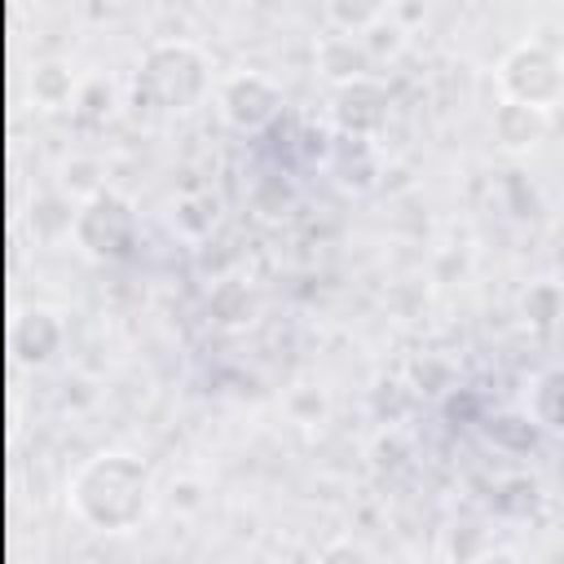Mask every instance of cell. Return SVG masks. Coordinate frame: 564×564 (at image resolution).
<instances>
[{
	"instance_id": "1",
	"label": "cell",
	"mask_w": 564,
	"mask_h": 564,
	"mask_svg": "<svg viewBox=\"0 0 564 564\" xmlns=\"http://www.w3.org/2000/svg\"><path fill=\"white\" fill-rule=\"evenodd\" d=\"M66 507L93 533H132L154 507V476L137 454L101 449L75 467Z\"/></svg>"
},
{
	"instance_id": "2",
	"label": "cell",
	"mask_w": 564,
	"mask_h": 564,
	"mask_svg": "<svg viewBox=\"0 0 564 564\" xmlns=\"http://www.w3.org/2000/svg\"><path fill=\"white\" fill-rule=\"evenodd\" d=\"M132 93L154 115H189L212 93V57L203 53V44L181 40V35L154 40L137 57Z\"/></svg>"
},
{
	"instance_id": "3",
	"label": "cell",
	"mask_w": 564,
	"mask_h": 564,
	"mask_svg": "<svg viewBox=\"0 0 564 564\" xmlns=\"http://www.w3.org/2000/svg\"><path fill=\"white\" fill-rule=\"evenodd\" d=\"M498 97L533 110H555L564 97V57L546 40H516L498 57Z\"/></svg>"
},
{
	"instance_id": "4",
	"label": "cell",
	"mask_w": 564,
	"mask_h": 564,
	"mask_svg": "<svg viewBox=\"0 0 564 564\" xmlns=\"http://www.w3.org/2000/svg\"><path fill=\"white\" fill-rule=\"evenodd\" d=\"M70 242L84 260L115 264L137 247V203L123 189H101L75 207Z\"/></svg>"
},
{
	"instance_id": "5",
	"label": "cell",
	"mask_w": 564,
	"mask_h": 564,
	"mask_svg": "<svg viewBox=\"0 0 564 564\" xmlns=\"http://www.w3.org/2000/svg\"><path fill=\"white\" fill-rule=\"evenodd\" d=\"M216 110L234 132L256 137L282 115V84L264 70H234L216 88Z\"/></svg>"
},
{
	"instance_id": "6",
	"label": "cell",
	"mask_w": 564,
	"mask_h": 564,
	"mask_svg": "<svg viewBox=\"0 0 564 564\" xmlns=\"http://www.w3.org/2000/svg\"><path fill=\"white\" fill-rule=\"evenodd\" d=\"M388 106H392V93L379 75H361L352 84L330 88V123L348 141H370L388 123Z\"/></svg>"
},
{
	"instance_id": "7",
	"label": "cell",
	"mask_w": 564,
	"mask_h": 564,
	"mask_svg": "<svg viewBox=\"0 0 564 564\" xmlns=\"http://www.w3.org/2000/svg\"><path fill=\"white\" fill-rule=\"evenodd\" d=\"M66 344V322L44 308V304H31L22 313H13L9 322V348L18 352V361L26 366H48Z\"/></svg>"
},
{
	"instance_id": "8",
	"label": "cell",
	"mask_w": 564,
	"mask_h": 564,
	"mask_svg": "<svg viewBox=\"0 0 564 564\" xmlns=\"http://www.w3.org/2000/svg\"><path fill=\"white\" fill-rule=\"evenodd\" d=\"M546 132H551V110H533V106L498 97V106L489 115V137L502 154H529L546 141Z\"/></svg>"
},
{
	"instance_id": "9",
	"label": "cell",
	"mask_w": 564,
	"mask_h": 564,
	"mask_svg": "<svg viewBox=\"0 0 564 564\" xmlns=\"http://www.w3.org/2000/svg\"><path fill=\"white\" fill-rule=\"evenodd\" d=\"M84 79L66 57H40L26 75V93L40 110H66V106H79V93H84Z\"/></svg>"
},
{
	"instance_id": "10",
	"label": "cell",
	"mask_w": 564,
	"mask_h": 564,
	"mask_svg": "<svg viewBox=\"0 0 564 564\" xmlns=\"http://www.w3.org/2000/svg\"><path fill=\"white\" fill-rule=\"evenodd\" d=\"M313 57H317V70H322V79H326L330 88L352 84V79H361V75H375V62H370L366 44H361L357 35H344V31L322 35L317 48H313Z\"/></svg>"
},
{
	"instance_id": "11",
	"label": "cell",
	"mask_w": 564,
	"mask_h": 564,
	"mask_svg": "<svg viewBox=\"0 0 564 564\" xmlns=\"http://www.w3.org/2000/svg\"><path fill=\"white\" fill-rule=\"evenodd\" d=\"M207 317L220 330H251L260 322V295L242 278H220L207 291Z\"/></svg>"
},
{
	"instance_id": "12",
	"label": "cell",
	"mask_w": 564,
	"mask_h": 564,
	"mask_svg": "<svg viewBox=\"0 0 564 564\" xmlns=\"http://www.w3.org/2000/svg\"><path fill=\"white\" fill-rule=\"evenodd\" d=\"M524 414L538 432L564 436V366H546L542 375H533L524 392Z\"/></svg>"
},
{
	"instance_id": "13",
	"label": "cell",
	"mask_w": 564,
	"mask_h": 564,
	"mask_svg": "<svg viewBox=\"0 0 564 564\" xmlns=\"http://www.w3.org/2000/svg\"><path fill=\"white\" fill-rule=\"evenodd\" d=\"M520 317L533 326V330H551L560 317H564V286L555 278H538L520 291Z\"/></svg>"
},
{
	"instance_id": "14",
	"label": "cell",
	"mask_w": 564,
	"mask_h": 564,
	"mask_svg": "<svg viewBox=\"0 0 564 564\" xmlns=\"http://www.w3.org/2000/svg\"><path fill=\"white\" fill-rule=\"evenodd\" d=\"M75 207H79V203H70L66 194H40V198L31 203V229H35V238H44V242L70 238V229H75Z\"/></svg>"
},
{
	"instance_id": "15",
	"label": "cell",
	"mask_w": 564,
	"mask_h": 564,
	"mask_svg": "<svg viewBox=\"0 0 564 564\" xmlns=\"http://www.w3.org/2000/svg\"><path fill=\"white\" fill-rule=\"evenodd\" d=\"M410 458H414V441H410V432H405L401 423L375 432V441H370V467H375L379 476H397V471H405Z\"/></svg>"
},
{
	"instance_id": "16",
	"label": "cell",
	"mask_w": 564,
	"mask_h": 564,
	"mask_svg": "<svg viewBox=\"0 0 564 564\" xmlns=\"http://www.w3.org/2000/svg\"><path fill=\"white\" fill-rule=\"evenodd\" d=\"M388 13V4H370V0H330L322 9V18L330 22V31H344V35H366L379 18Z\"/></svg>"
},
{
	"instance_id": "17",
	"label": "cell",
	"mask_w": 564,
	"mask_h": 564,
	"mask_svg": "<svg viewBox=\"0 0 564 564\" xmlns=\"http://www.w3.org/2000/svg\"><path fill=\"white\" fill-rule=\"evenodd\" d=\"M101 189H110V185H106V167H101L97 159L75 154V159H66V163H62V194H66V198L88 203V198H93V194H101Z\"/></svg>"
},
{
	"instance_id": "18",
	"label": "cell",
	"mask_w": 564,
	"mask_h": 564,
	"mask_svg": "<svg viewBox=\"0 0 564 564\" xmlns=\"http://www.w3.org/2000/svg\"><path fill=\"white\" fill-rule=\"evenodd\" d=\"M212 225H216V198H207V194H181L176 203H172V229L176 234H185V238H207L212 234Z\"/></svg>"
},
{
	"instance_id": "19",
	"label": "cell",
	"mask_w": 564,
	"mask_h": 564,
	"mask_svg": "<svg viewBox=\"0 0 564 564\" xmlns=\"http://www.w3.org/2000/svg\"><path fill=\"white\" fill-rule=\"evenodd\" d=\"M405 383H410L414 397H441V392L454 388V366L445 357H436V352H423L419 361H410Z\"/></svg>"
},
{
	"instance_id": "20",
	"label": "cell",
	"mask_w": 564,
	"mask_h": 564,
	"mask_svg": "<svg viewBox=\"0 0 564 564\" xmlns=\"http://www.w3.org/2000/svg\"><path fill=\"white\" fill-rule=\"evenodd\" d=\"M282 405H286L291 423H300V427H317L330 414V397H326L322 383H295V388H286Z\"/></svg>"
},
{
	"instance_id": "21",
	"label": "cell",
	"mask_w": 564,
	"mask_h": 564,
	"mask_svg": "<svg viewBox=\"0 0 564 564\" xmlns=\"http://www.w3.org/2000/svg\"><path fill=\"white\" fill-rule=\"evenodd\" d=\"M485 551H494V542H489V533H485V520L463 516V520L449 524V560H454V564H476Z\"/></svg>"
},
{
	"instance_id": "22",
	"label": "cell",
	"mask_w": 564,
	"mask_h": 564,
	"mask_svg": "<svg viewBox=\"0 0 564 564\" xmlns=\"http://www.w3.org/2000/svg\"><path fill=\"white\" fill-rule=\"evenodd\" d=\"M538 502H542V489H538L533 476H507V480H498V489H494V511L516 516V520L529 516Z\"/></svg>"
},
{
	"instance_id": "23",
	"label": "cell",
	"mask_w": 564,
	"mask_h": 564,
	"mask_svg": "<svg viewBox=\"0 0 564 564\" xmlns=\"http://www.w3.org/2000/svg\"><path fill=\"white\" fill-rule=\"evenodd\" d=\"M405 35H410V31L397 22V9L388 4V13H383V18L361 35V44H366L370 62H379V57H397V53L405 48Z\"/></svg>"
},
{
	"instance_id": "24",
	"label": "cell",
	"mask_w": 564,
	"mask_h": 564,
	"mask_svg": "<svg viewBox=\"0 0 564 564\" xmlns=\"http://www.w3.org/2000/svg\"><path fill=\"white\" fill-rule=\"evenodd\" d=\"M313 564H379V560L361 538H330L326 546H317Z\"/></svg>"
},
{
	"instance_id": "25",
	"label": "cell",
	"mask_w": 564,
	"mask_h": 564,
	"mask_svg": "<svg viewBox=\"0 0 564 564\" xmlns=\"http://www.w3.org/2000/svg\"><path fill=\"white\" fill-rule=\"evenodd\" d=\"M410 383H397V379H383L379 388H375V405H379V423L383 427H392V423H401V414H405V405H410Z\"/></svg>"
},
{
	"instance_id": "26",
	"label": "cell",
	"mask_w": 564,
	"mask_h": 564,
	"mask_svg": "<svg viewBox=\"0 0 564 564\" xmlns=\"http://www.w3.org/2000/svg\"><path fill=\"white\" fill-rule=\"evenodd\" d=\"M172 507L198 511V507H203V485H198V480H172Z\"/></svg>"
},
{
	"instance_id": "27",
	"label": "cell",
	"mask_w": 564,
	"mask_h": 564,
	"mask_svg": "<svg viewBox=\"0 0 564 564\" xmlns=\"http://www.w3.org/2000/svg\"><path fill=\"white\" fill-rule=\"evenodd\" d=\"M476 564H516V555L511 551H485Z\"/></svg>"
}]
</instances>
